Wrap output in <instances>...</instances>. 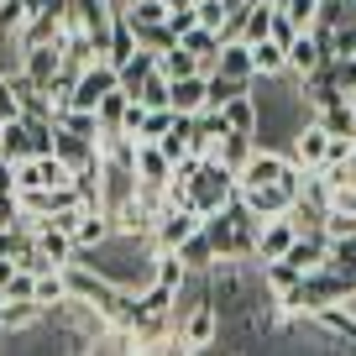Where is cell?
Segmentation results:
<instances>
[{"label": "cell", "instance_id": "6", "mask_svg": "<svg viewBox=\"0 0 356 356\" xmlns=\"http://www.w3.org/2000/svg\"><path fill=\"white\" fill-rule=\"evenodd\" d=\"M121 89V74H115L111 63H89L84 74H79V84H74V100H68V111H95V105L105 100V95H115Z\"/></svg>", "mask_w": 356, "mask_h": 356}, {"label": "cell", "instance_id": "51", "mask_svg": "<svg viewBox=\"0 0 356 356\" xmlns=\"http://www.w3.org/2000/svg\"><path fill=\"white\" fill-rule=\"evenodd\" d=\"M16 273H22V267H16V262H6V257H0V304H6V293H11Z\"/></svg>", "mask_w": 356, "mask_h": 356}, {"label": "cell", "instance_id": "20", "mask_svg": "<svg viewBox=\"0 0 356 356\" xmlns=\"http://www.w3.org/2000/svg\"><path fill=\"white\" fill-rule=\"evenodd\" d=\"M126 111H131V95L126 89H115V95H105L100 105H95V121H100V136H126Z\"/></svg>", "mask_w": 356, "mask_h": 356}, {"label": "cell", "instance_id": "3", "mask_svg": "<svg viewBox=\"0 0 356 356\" xmlns=\"http://www.w3.org/2000/svg\"><path fill=\"white\" fill-rule=\"evenodd\" d=\"M136 200V168L131 163H111V157H100V210L111 215H126Z\"/></svg>", "mask_w": 356, "mask_h": 356}, {"label": "cell", "instance_id": "55", "mask_svg": "<svg viewBox=\"0 0 356 356\" xmlns=\"http://www.w3.org/2000/svg\"><path fill=\"white\" fill-rule=\"evenodd\" d=\"M168 11H194V0H163Z\"/></svg>", "mask_w": 356, "mask_h": 356}, {"label": "cell", "instance_id": "58", "mask_svg": "<svg viewBox=\"0 0 356 356\" xmlns=\"http://www.w3.org/2000/svg\"><path fill=\"white\" fill-rule=\"evenodd\" d=\"M194 6H200V0H194Z\"/></svg>", "mask_w": 356, "mask_h": 356}, {"label": "cell", "instance_id": "31", "mask_svg": "<svg viewBox=\"0 0 356 356\" xmlns=\"http://www.w3.org/2000/svg\"><path fill=\"white\" fill-rule=\"evenodd\" d=\"M157 74L173 84V79H189V74H204L200 68V58L194 53H184V47H168V53H157Z\"/></svg>", "mask_w": 356, "mask_h": 356}, {"label": "cell", "instance_id": "33", "mask_svg": "<svg viewBox=\"0 0 356 356\" xmlns=\"http://www.w3.org/2000/svg\"><path fill=\"white\" fill-rule=\"evenodd\" d=\"M63 63L79 68V74H84L89 63H100V53H95V42H89V32H63Z\"/></svg>", "mask_w": 356, "mask_h": 356}, {"label": "cell", "instance_id": "50", "mask_svg": "<svg viewBox=\"0 0 356 356\" xmlns=\"http://www.w3.org/2000/svg\"><path fill=\"white\" fill-rule=\"evenodd\" d=\"M293 37H299V32H293V22H289V16H273V32H267V42H278V47H289L293 42Z\"/></svg>", "mask_w": 356, "mask_h": 356}, {"label": "cell", "instance_id": "54", "mask_svg": "<svg viewBox=\"0 0 356 356\" xmlns=\"http://www.w3.org/2000/svg\"><path fill=\"white\" fill-rule=\"evenodd\" d=\"M22 6H26V16H42L47 11V0H22Z\"/></svg>", "mask_w": 356, "mask_h": 356}, {"label": "cell", "instance_id": "41", "mask_svg": "<svg viewBox=\"0 0 356 356\" xmlns=\"http://www.w3.org/2000/svg\"><path fill=\"white\" fill-rule=\"evenodd\" d=\"M278 11L293 22V32H309V26L320 22V0H283Z\"/></svg>", "mask_w": 356, "mask_h": 356}, {"label": "cell", "instance_id": "36", "mask_svg": "<svg viewBox=\"0 0 356 356\" xmlns=\"http://www.w3.org/2000/svg\"><path fill=\"white\" fill-rule=\"evenodd\" d=\"M136 53H142V47H136L131 26H126V22H115V32H111V47H105V63H111V68H126Z\"/></svg>", "mask_w": 356, "mask_h": 356}, {"label": "cell", "instance_id": "47", "mask_svg": "<svg viewBox=\"0 0 356 356\" xmlns=\"http://www.w3.org/2000/svg\"><path fill=\"white\" fill-rule=\"evenodd\" d=\"M126 22H142V26H163V22H168V6H163V0H136Z\"/></svg>", "mask_w": 356, "mask_h": 356}, {"label": "cell", "instance_id": "38", "mask_svg": "<svg viewBox=\"0 0 356 356\" xmlns=\"http://www.w3.org/2000/svg\"><path fill=\"white\" fill-rule=\"evenodd\" d=\"M115 74H121V89H126V95H136V89H142L147 79L157 74V53H136L131 63H126V68H115Z\"/></svg>", "mask_w": 356, "mask_h": 356}, {"label": "cell", "instance_id": "43", "mask_svg": "<svg viewBox=\"0 0 356 356\" xmlns=\"http://www.w3.org/2000/svg\"><path fill=\"white\" fill-rule=\"evenodd\" d=\"M168 131H173V111H147V115H142V131H136V142H163Z\"/></svg>", "mask_w": 356, "mask_h": 356}, {"label": "cell", "instance_id": "16", "mask_svg": "<svg viewBox=\"0 0 356 356\" xmlns=\"http://www.w3.org/2000/svg\"><path fill=\"white\" fill-rule=\"evenodd\" d=\"M53 157L68 168V173H79V168L100 163V147L84 142V136H68V131H58V126H53Z\"/></svg>", "mask_w": 356, "mask_h": 356}, {"label": "cell", "instance_id": "30", "mask_svg": "<svg viewBox=\"0 0 356 356\" xmlns=\"http://www.w3.org/2000/svg\"><path fill=\"white\" fill-rule=\"evenodd\" d=\"M325 273L356 283V241H325Z\"/></svg>", "mask_w": 356, "mask_h": 356}, {"label": "cell", "instance_id": "57", "mask_svg": "<svg viewBox=\"0 0 356 356\" xmlns=\"http://www.w3.org/2000/svg\"><path fill=\"white\" fill-rule=\"evenodd\" d=\"M189 356H210V351H189Z\"/></svg>", "mask_w": 356, "mask_h": 356}, {"label": "cell", "instance_id": "35", "mask_svg": "<svg viewBox=\"0 0 356 356\" xmlns=\"http://www.w3.org/2000/svg\"><path fill=\"white\" fill-rule=\"evenodd\" d=\"M74 200L84 204V210H100V163H89V168H79V173H74Z\"/></svg>", "mask_w": 356, "mask_h": 356}, {"label": "cell", "instance_id": "22", "mask_svg": "<svg viewBox=\"0 0 356 356\" xmlns=\"http://www.w3.org/2000/svg\"><path fill=\"white\" fill-rule=\"evenodd\" d=\"M178 262L189 267L194 278H204V273H210V267H215V262H220V257H215V246H210V236H204V231H194V236H189V241L178 246Z\"/></svg>", "mask_w": 356, "mask_h": 356}, {"label": "cell", "instance_id": "8", "mask_svg": "<svg viewBox=\"0 0 356 356\" xmlns=\"http://www.w3.org/2000/svg\"><path fill=\"white\" fill-rule=\"evenodd\" d=\"M200 220L204 215H194V210H168L163 220H157V231H152V252H178V246L200 231Z\"/></svg>", "mask_w": 356, "mask_h": 356}, {"label": "cell", "instance_id": "37", "mask_svg": "<svg viewBox=\"0 0 356 356\" xmlns=\"http://www.w3.org/2000/svg\"><path fill=\"white\" fill-rule=\"evenodd\" d=\"M131 26V37H136V47L142 53H168V47H178V37L168 32V22L163 26H142V22H126Z\"/></svg>", "mask_w": 356, "mask_h": 356}, {"label": "cell", "instance_id": "28", "mask_svg": "<svg viewBox=\"0 0 356 356\" xmlns=\"http://www.w3.org/2000/svg\"><path fill=\"white\" fill-rule=\"evenodd\" d=\"M16 42H22V47H58V42H63V22H53V16H32Z\"/></svg>", "mask_w": 356, "mask_h": 356}, {"label": "cell", "instance_id": "27", "mask_svg": "<svg viewBox=\"0 0 356 356\" xmlns=\"http://www.w3.org/2000/svg\"><path fill=\"white\" fill-rule=\"evenodd\" d=\"M252 68H257V79H283V74H289V47L257 42L252 47Z\"/></svg>", "mask_w": 356, "mask_h": 356}, {"label": "cell", "instance_id": "49", "mask_svg": "<svg viewBox=\"0 0 356 356\" xmlns=\"http://www.w3.org/2000/svg\"><path fill=\"white\" fill-rule=\"evenodd\" d=\"M22 115V105H16V89H11V79L0 74V121H16Z\"/></svg>", "mask_w": 356, "mask_h": 356}, {"label": "cell", "instance_id": "24", "mask_svg": "<svg viewBox=\"0 0 356 356\" xmlns=\"http://www.w3.org/2000/svg\"><path fill=\"white\" fill-rule=\"evenodd\" d=\"M189 267L178 262V252H152V283H163V289H173V293H184L189 289Z\"/></svg>", "mask_w": 356, "mask_h": 356}, {"label": "cell", "instance_id": "15", "mask_svg": "<svg viewBox=\"0 0 356 356\" xmlns=\"http://www.w3.org/2000/svg\"><path fill=\"white\" fill-rule=\"evenodd\" d=\"M32 241H37V252H42L47 262L58 267V273H63V267H74V257H79L74 236H68V231H58L53 220H47V225H37V236H32Z\"/></svg>", "mask_w": 356, "mask_h": 356}, {"label": "cell", "instance_id": "5", "mask_svg": "<svg viewBox=\"0 0 356 356\" xmlns=\"http://www.w3.org/2000/svg\"><path fill=\"white\" fill-rule=\"evenodd\" d=\"M220 309H215L210 299H200L184 320H178V335H184V346L189 351H210V346H220Z\"/></svg>", "mask_w": 356, "mask_h": 356}, {"label": "cell", "instance_id": "56", "mask_svg": "<svg viewBox=\"0 0 356 356\" xmlns=\"http://www.w3.org/2000/svg\"><path fill=\"white\" fill-rule=\"evenodd\" d=\"M0 142H6V121H0Z\"/></svg>", "mask_w": 356, "mask_h": 356}, {"label": "cell", "instance_id": "34", "mask_svg": "<svg viewBox=\"0 0 356 356\" xmlns=\"http://www.w3.org/2000/svg\"><path fill=\"white\" fill-rule=\"evenodd\" d=\"M314 126H320L325 136H356V121H351V105H325V111H314Z\"/></svg>", "mask_w": 356, "mask_h": 356}, {"label": "cell", "instance_id": "14", "mask_svg": "<svg viewBox=\"0 0 356 356\" xmlns=\"http://www.w3.org/2000/svg\"><path fill=\"white\" fill-rule=\"evenodd\" d=\"M136 184H152V189H168V178H173V163L163 157L157 142H136Z\"/></svg>", "mask_w": 356, "mask_h": 356}, {"label": "cell", "instance_id": "2", "mask_svg": "<svg viewBox=\"0 0 356 356\" xmlns=\"http://www.w3.org/2000/svg\"><path fill=\"white\" fill-rule=\"evenodd\" d=\"M63 283H68V299L74 304H89V309L100 314L105 304L121 293V283H111L100 273V267H89V262H74V267H63Z\"/></svg>", "mask_w": 356, "mask_h": 356}, {"label": "cell", "instance_id": "29", "mask_svg": "<svg viewBox=\"0 0 356 356\" xmlns=\"http://www.w3.org/2000/svg\"><path fill=\"white\" fill-rule=\"evenodd\" d=\"M53 126L68 136H84V142H100V121L95 111H53Z\"/></svg>", "mask_w": 356, "mask_h": 356}, {"label": "cell", "instance_id": "53", "mask_svg": "<svg viewBox=\"0 0 356 356\" xmlns=\"http://www.w3.org/2000/svg\"><path fill=\"white\" fill-rule=\"evenodd\" d=\"M341 184H351V189H356V152H351V163L341 168Z\"/></svg>", "mask_w": 356, "mask_h": 356}, {"label": "cell", "instance_id": "39", "mask_svg": "<svg viewBox=\"0 0 356 356\" xmlns=\"http://www.w3.org/2000/svg\"><path fill=\"white\" fill-rule=\"evenodd\" d=\"M257 273H262V283H267V293H273V299H278L283 289H293V283L304 278V273H293L289 262H262V267H257Z\"/></svg>", "mask_w": 356, "mask_h": 356}, {"label": "cell", "instance_id": "18", "mask_svg": "<svg viewBox=\"0 0 356 356\" xmlns=\"http://www.w3.org/2000/svg\"><path fill=\"white\" fill-rule=\"evenodd\" d=\"M309 320L320 325L330 341H351V346H356V314L346 309V304H325V309H314Z\"/></svg>", "mask_w": 356, "mask_h": 356}, {"label": "cell", "instance_id": "1", "mask_svg": "<svg viewBox=\"0 0 356 356\" xmlns=\"http://www.w3.org/2000/svg\"><path fill=\"white\" fill-rule=\"evenodd\" d=\"M231 200H236V173H231V168H220L215 157H200V168H194V178H189L194 215H220Z\"/></svg>", "mask_w": 356, "mask_h": 356}, {"label": "cell", "instance_id": "13", "mask_svg": "<svg viewBox=\"0 0 356 356\" xmlns=\"http://www.w3.org/2000/svg\"><path fill=\"white\" fill-rule=\"evenodd\" d=\"M210 74H215V79H236V84H252V79H257V68H252V47H246V42H225L220 53H215Z\"/></svg>", "mask_w": 356, "mask_h": 356}, {"label": "cell", "instance_id": "7", "mask_svg": "<svg viewBox=\"0 0 356 356\" xmlns=\"http://www.w3.org/2000/svg\"><path fill=\"white\" fill-rule=\"evenodd\" d=\"M325 152H330V136H325L314 121H304L299 131L289 136V157L304 168V173H320V168H325Z\"/></svg>", "mask_w": 356, "mask_h": 356}, {"label": "cell", "instance_id": "11", "mask_svg": "<svg viewBox=\"0 0 356 356\" xmlns=\"http://www.w3.org/2000/svg\"><path fill=\"white\" fill-rule=\"evenodd\" d=\"M236 200L246 204V215H252L257 225H267V220H278V215H289L293 210V200L273 184V189H236Z\"/></svg>", "mask_w": 356, "mask_h": 356}, {"label": "cell", "instance_id": "45", "mask_svg": "<svg viewBox=\"0 0 356 356\" xmlns=\"http://www.w3.org/2000/svg\"><path fill=\"white\" fill-rule=\"evenodd\" d=\"M32 22L22 0H0V37H22V26Z\"/></svg>", "mask_w": 356, "mask_h": 356}, {"label": "cell", "instance_id": "12", "mask_svg": "<svg viewBox=\"0 0 356 356\" xmlns=\"http://www.w3.org/2000/svg\"><path fill=\"white\" fill-rule=\"evenodd\" d=\"M204 95H210V74L173 79V84H168V111H173V115H200L204 111Z\"/></svg>", "mask_w": 356, "mask_h": 356}, {"label": "cell", "instance_id": "26", "mask_svg": "<svg viewBox=\"0 0 356 356\" xmlns=\"http://www.w3.org/2000/svg\"><path fill=\"white\" fill-rule=\"evenodd\" d=\"M178 47H184V53H194V58H200V68H204V74H210V63H215V53H220V32H210V26H194V32H184V37H178Z\"/></svg>", "mask_w": 356, "mask_h": 356}, {"label": "cell", "instance_id": "23", "mask_svg": "<svg viewBox=\"0 0 356 356\" xmlns=\"http://www.w3.org/2000/svg\"><path fill=\"white\" fill-rule=\"evenodd\" d=\"M37 320H47V309L37 299H16V304H0V330L16 335V330H32Z\"/></svg>", "mask_w": 356, "mask_h": 356}, {"label": "cell", "instance_id": "19", "mask_svg": "<svg viewBox=\"0 0 356 356\" xmlns=\"http://www.w3.org/2000/svg\"><path fill=\"white\" fill-rule=\"evenodd\" d=\"M111 215H100V210H84L79 215V225H74V246L79 252H95V246H105L111 241Z\"/></svg>", "mask_w": 356, "mask_h": 356}, {"label": "cell", "instance_id": "10", "mask_svg": "<svg viewBox=\"0 0 356 356\" xmlns=\"http://www.w3.org/2000/svg\"><path fill=\"white\" fill-rule=\"evenodd\" d=\"M293 241H299V231H293V220H289V215L267 220L262 231H257V267H262V262H283Z\"/></svg>", "mask_w": 356, "mask_h": 356}, {"label": "cell", "instance_id": "40", "mask_svg": "<svg viewBox=\"0 0 356 356\" xmlns=\"http://www.w3.org/2000/svg\"><path fill=\"white\" fill-rule=\"evenodd\" d=\"M252 84H236V79H215L210 74V95H204V111H225V105L236 100V95H246Z\"/></svg>", "mask_w": 356, "mask_h": 356}, {"label": "cell", "instance_id": "21", "mask_svg": "<svg viewBox=\"0 0 356 356\" xmlns=\"http://www.w3.org/2000/svg\"><path fill=\"white\" fill-rule=\"evenodd\" d=\"M252 152H257V136H236V131H225L220 142H215V152H210V157H215L220 168H231V173H241Z\"/></svg>", "mask_w": 356, "mask_h": 356}, {"label": "cell", "instance_id": "42", "mask_svg": "<svg viewBox=\"0 0 356 356\" xmlns=\"http://www.w3.org/2000/svg\"><path fill=\"white\" fill-rule=\"evenodd\" d=\"M131 100L142 105V111H168V79H163V74H152V79H147V84L131 95Z\"/></svg>", "mask_w": 356, "mask_h": 356}, {"label": "cell", "instance_id": "44", "mask_svg": "<svg viewBox=\"0 0 356 356\" xmlns=\"http://www.w3.org/2000/svg\"><path fill=\"white\" fill-rule=\"evenodd\" d=\"M320 231H325V241H356V215L330 210V215L320 220Z\"/></svg>", "mask_w": 356, "mask_h": 356}, {"label": "cell", "instance_id": "9", "mask_svg": "<svg viewBox=\"0 0 356 356\" xmlns=\"http://www.w3.org/2000/svg\"><path fill=\"white\" fill-rule=\"evenodd\" d=\"M22 74L47 95V89H53V79L63 74V42H58V47H22Z\"/></svg>", "mask_w": 356, "mask_h": 356}, {"label": "cell", "instance_id": "52", "mask_svg": "<svg viewBox=\"0 0 356 356\" xmlns=\"http://www.w3.org/2000/svg\"><path fill=\"white\" fill-rule=\"evenodd\" d=\"M11 189H16V163L0 157V194H11Z\"/></svg>", "mask_w": 356, "mask_h": 356}, {"label": "cell", "instance_id": "25", "mask_svg": "<svg viewBox=\"0 0 356 356\" xmlns=\"http://www.w3.org/2000/svg\"><path fill=\"white\" fill-rule=\"evenodd\" d=\"M220 121H225V131H236V136H257V100H252V89L225 105Z\"/></svg>", "mask_w": 356, "mask_h": 356}, {"label": "cell", "instance_id": "46", "mask_svg": "<svg viewBox=\"0 0 356 356\" xmlns=\"http://www.w3.org/2000/svg\"><path fill=\"white\" fill-rule=\"evenodd\" d=\"M330 58H356V22L330 26Z\"/></svg>", "mask_w": 356, "mask_h": 356}, {"label": "cell", "instance_id": "59", "mask_svg": "<svg viewBox=\"0 0 356 356\" xmlns=\"http://www.w3.org/2000/svg\"><path fill=\"white\" fill-rule=\"evenodd\" d=\"M131 6H136V0H131Z\"/></svg>", "mask_w": 356, "mask_h": 356}, {"label": "cell", "instance_id": "32", "mask_svg": "<svg viewBox=\"0 0 356 356\" xmlns=\"http://www.w3.org/2000/svg\"><path fill=\"white\" fill-rule=\"evenodd\" d=\"M32 299L42 304L47 314H53V309H63V304H68V283H63V273H42V278L32 283Z\"/></svg>", "mask_w": 356, "mask_h": 356}, {"label": "cell", "instance_id": "48", "mask_svg": "<svg viewBox=\"0 0 356 356\" xmlns=\"http://www.w3.org/2000/svg\"><path fill=\"white\" fill-rule=\"evenodd\" d=\"M194 16H200V26H210V32H220V26H225V6H220V0H200Z\"/></svg>", "mask_w": 356, "mask_h": 356}, {"label": "cell", "instance_id": "17", "mask_svg": "<svg viewBox=\"0 0 356 356\" xmlns=\"http://www.w3.org/2000/svg\"><path fill=\"white\" fill-rule=\"evenodd\" d=\"M283 262H289L293 273H304V278H309V273H320V267H325V231L299 236V241L289 246V257H283Z\"/></svg>", "mask_w": 356, "mask_h": 356}, {"label": "cell", "instance_id": "4", "mask_svg": "<svg viewBox=\"0 0 356 356\" xmlns=\"http://www.w3.org/2000/svg\"><path fill=\"white\" fill-rule=\"evenodd\" d=\"M289 168H293L289 152H278V147H257V152L246 157V168L236 173V189H273Z\"/></svg>", "mask_w": 356, "mask_h": 356}]
</instances>
